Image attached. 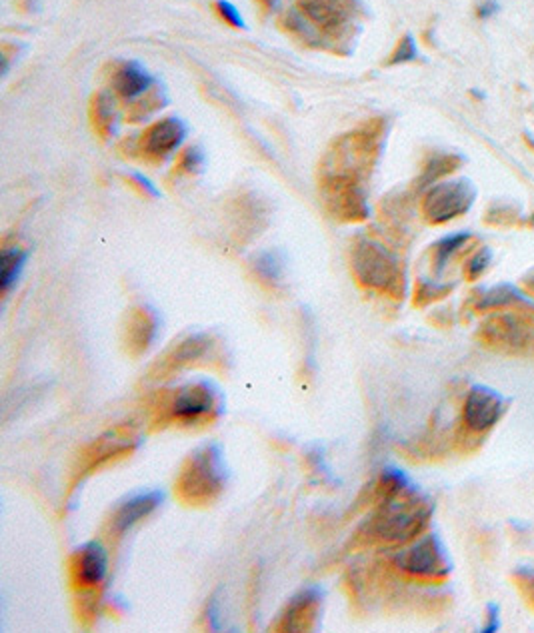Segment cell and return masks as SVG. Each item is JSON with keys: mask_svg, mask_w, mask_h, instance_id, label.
I'll list each match as a JSON object with an SVG mask.
<instances>
[{"mask_svg": "<svg viewBox=\"0 0 534 633\" xmlns=\"http://www.w3.org/2000/svg\"><path fill=\"white\" fill-rule=\"evenodd\" d=\"M90 124L103 141H108L116 133V113L113 98L105 95V92H100L90 102Z\"/></svg>", "mask_w": 534, "mask_h": 633, "instance_id": "cell-20", "label": "cell"}, {"mask_svg": "<svg viewBox=\"0 0 534 633\" xmlns=\"http://www.w3.org/2000/svg\"><path fill=\"white\" fill-rule=\"evenodd\" d=\"M216 613H218V605H216V600H213V601L208 603V610H207L208 621L213 623V628H218V618H216Z\"/></svg>", "mask_w": 534, "mask_h": 633, "instance_id": "cell-34", "label": "cell"}, {"mask_svg": "<svg viewBox=\"0 0 534 633\" xmlns=\"http://www.w3.org/2000/svg\"><path fill=\"white\" fill-rule=\"evenodd\" d=\"M496 11H499V5H496L494 0H489V3H484V5L481 6V16H483V18H489V16H493Z\"/></svg>", "mask_w": 534, "mask_h": 633, "instance_id": "cell-35", "label": "cell"}, {"mask_svg": "<svg viewBox=\"0 0 534 633\" xmlns=\"http://www.w3.org/2000/svg\"><path fill=\"white\" fill-rule=\"evenodd\" d=\"M161 504H162L161 491H143V493H136L133 498H126L115 508L113 516H110L106 534L113 539H118L121 536H124L128 529L134 528L138 521L149 518Z\"/></svg>", "mask_w": 534, "mask_h": 633, "instance_id": "cell-16", "label": "cell"}, {"mask_svg": "<svg viewBox=\"0 0 534 633\" xmlns=\"http://www.w3.org/2000/svg\"><path fill=\"white\" fill-rule=\"evenodd\" d=\"M226 486L223 454L216 445H202L182 462L174 482V493L189 508H208Z\"/></svg>", "mask_w": 534, "mask_h": 633, "instance_id": "cell-4", "label": "cell"}, {"mask_svg": "<svg viewBox=\"0 0 534 633\" xmlns=\"http://www.w3.org/2000/svg\"><path fill=\"white\" fill-rule=\"evenodd\" d=\"M131 179H133V182H134V184L138 186V188H141L144 194H151V197H159V192H156L154 184H152L149 179H144L143 174H133Z\"/></svg>", "mask_w": 534, "mask_h": 633, "instance_id": "cell-32", "label": "cell"}, {"mask_svg": "<svg viewBox=\"0 0 534 633\" xmlns=\"http://www.w3.org/2000/svg\"><path fill=\"white\" fill-rule=\"evenodd\" d=\"M216 11L230 26H235V29H243V26H244V21H243L241 13H238L236 6L230 5L228 0H216Z\"/></svg>", "mask_w": 534, "mask_h": 633, "instance_id": "cell-31", "label": "cell"}, {"mask_svg": "<svg viewBox=\"0 0 534 633\" xmlns=\"http://www.w3.org/2000/svg\"><path fill=\"white\" fill-rule=\"evenodd\" d=\"M504 414V398L494 390L474 386L463 406V427L466 434L481 436L491 432Z\"/></svg>", "mask_w": 534, "mask_h": 633, "instance_id": "cell-13", "label": "cell"}, {"mask_svg": "<svg viewBox=\"0 0 534 633\" xmlns=\"http://www.w3.org/2000/svg\"><path fill=\"white\" fill-rule=\"evenodd\" d=\"M254 274L261 278L264 284L276 286L284 278V258L276 250H264L253 258Z\"/></svg>", "mask_w": 534, "mask_h": 633, "instance_id": "cell-24", "label": "cell"}, {"mask_svg": "<svg viewBox=\"0 0 534 633\" xmlns=\"http://www.w3.org/2000/svg\"><path fill=\"white\" fill-rule=\"evenodd\" d=\"M184 136H187V128H184L182 120L170 116L146 128L134 148L144 161L162 162L182 144Z\"/></svg>", "mask_w": 534, "mask_h": 633, "instance_id": "cell-14", "label": "cell"}, {"mask_svg": "<svg viewBox=\"0 0 534 633\" xmlns=\"http://www.w3.org/2000/svg\"><path fill=\"white\" fill-rule=\"evenodd\" d=\"M471 238L473 234H468V232H456V234L438 240L435 248H432V266H435V272L443 274L450 260L471 242Z\"/></svg>", "mask_w": 534, "mask_h": 633, "instance_id": "cell-22", "label": "cell"}, {"mask_svg": "<svg viewBox=\"0 0 534 633\" xmlns=\"http://www.w3.org/2000/svg\"><path fill=\"white\" fill-rule=\"evenodd\" d=\"M392 565L402 575L427 582L445 580L453 570L447 549L437 536L419 537L412 544L402 546L400 552L392 555Z\"/></svg>", "mask_w": 534, "mask_h": 633, "instance_id": "cell-8", "label": "cell"}, {"mask_svg": "<svg viewBox=\"0 0 534 633\" xmlns=\"http://www.w3.org/2000/svg\"><path fill=\"white\" fill-rule=\"evenodd\" d=\"M26 264V252L18 246H5L0 252V288L3 294L11 292V288L16 284L23 268Z\"/></svg>", "mask_w": 534, "mask_h": 633, "instance_id": "cell-21", "label": "cell"}, {"mask_svg": "<svg viewBox=\"0 0 534 633\" xmlns=\"http://www.w3.org/2000/svg\"><path fill=\"white\" fill-rule=\"evenodd\" d=\"M220 414V394L208 381L184 384L159 396L152 408V420L159 426H205Z\"/></svg>", "mask_w": 534, "mask_h": 633, "instance_id": "cell-5", "label": "cell"}, {"mask_svg": "<svg viewBox=\"0 0 534 633\" xmlns=\"http://www.w3.org/2000/svg\"><path fill=\"white\" fill-rule=\"evenodd\" d=\"M481 338L489 348L522 353L534 350V324L519 314L494 316L483 324Z\"/></svg>", "mask_w": 534, "mask_h": 633, "instance_id": "cell-11", "label": "cell"}, {"mask_svg": "<svg viewBox=\"0 0 534 633\" xmlns=\"http://www.w3.org/2000/svg\"><path fill=\"white\" fill-rule=\"evenodd\" d=\"M448 292H450V286H437L432 282L420 280L417 292H414V302H417L419 306H425V304H430L435 300H440V298L447 296Z\"/></svg>", "mask_w": 534, "mask_h": 633, "instance_id": "cell-27", "label": "cell"}, {"mask_svg": "<svg viewBox=\"0 0 534 633\" xmlns=\"http://www.w3.org/2000/svg\"><path fill=\"white\" fill-rule=\"evenodd\" d=\"M514 582H517L529 603L534 605V567H519V570L514 572Z\"/></svg>", "mask_w": 534, "mask_h": 633, "instance_id": "cell-30", "label": "cell"}, {"mask_svg": "<svg viewBox=\"0 0 534 633\" xmlns=\"http://www.w3.org/2000/svg\"><path fill=\"white\" fill-rule=\"evenodd\" d=\"M356 13V0H294L284 26L307 42L338 44L353 34Z\"/></svg>", "mask_w": 534, "mask_h": 633, "instance_id": "cell-3", "label": "cell"}, {"mask_svg": "<svg viewBox=\"0 0 534 633\" xmlns=\"http://www.w3.org/2000/svg\"><path fill=\"white\" fill-rule=\"evenodd\" d=\"M456 169V158L455 156H435L432 161L427 164L425 172L419 179V186L420 188H425V186L437 182L438 179H443L448 172H453Z\"/></svg>", "mask_w": 534, "mask_h": 633, "instance_id": "cell-25", "label": "cell"}, {"mask_svg": "<svg viewBox=\"0 0 534 633\" xmlns=\"http://www.w3.org/2000/svg\"><path fill=\"white\" fill-rule=\"evenodd\" d=\"M205 166V152L200 146H189L179 158V170L184 174H198Z\"/></svg>", "mask_w": 534, "mask_h": 633, "instance_id": "cell-26", "label": "cell"}, {"mask_svg": "<svg viewBox=\"0 0 534 633\" xmlns=\"http://www.w3.org/2000/svg\"><path fill=\"white\" fill-rule=\"evenodd\" d=\"M233 226L236 242H248L266 226V208L254 194L236 200L233 210Z\"/></svg>", "mask_w": 534, "mask_h": 633, "instance_id": "cell-19", "label": "cell"}, {"mask_svg": "<svg viewBox=\"0 0 534 633\" xmlns=\"http://www.w3.org/2000/svg\"><path fill=\"white\" fill-rule=\"evenodd\" d=\"M374 508L354 536L361 546L402 547L419 539L430 524V500L397 468H386L373 490Z\"/></svg>", "mask_w": 534, "mask_h": 633, "instance_id": "cell-2", "label": "cell"}, {"mask_svg": "<svg viewBox=\"0 0 534 633\" xmlns=\"http://www.w3.org/2000/svg\"><path fill=\"white\" fill-rule=\"evenodd\" d=\"M152 82L151 74L138 62H121L113 70V77H110V85H113L116 95L131 102L143 98V95L151 90Z\"/></svg>", "mask_w": 534, "mask_h": 633, "instance_id": "cell-18", "label": "cell"}, {"mask_svg": "<svg viewBox=\"0 0 534 633\" xmlns=\"http://www.w3.org/2000/svg\"><path fill=\"white\" fill-rule=\"evenodd\" d=\"M530 304L529 298H524L517 288H512L509 284L494 286L491 290L481 292V298L476 300V310H491V308H504V306L512 304Z\"/></svg>", "mask_w": 534, "mask_h": 633, "instance_id": "cell-23", "label": "cell"}, {"mask_svg": "<svg viewBox=\"0 0 534 633\" xmlns=\"http://www.w3.org/2000/svg\"><path fill=\"white\" fill-rule=\"evenodd\" d=\"M261 3H262L264 6H272V5L276 3V0H261Z\"/></svg>", "mask_w": 534, "mask_h": 633, "instance_id": "cell-37", "label": "cell"}, {"mask_svg": "<svg viewBox=\"0 0 534 633\" xmlns=\"http://www.w3.org/2000/svg\"><path fill=\"white\" fill-rule=\"evenodd\" d=\"M138 444H141V432L134 424L115 426L105 434H100L97 440H92L78 452L69 490H75L90 473L105 468L110 462H118L131 455L138 448Z\"/></svg>", "mask_w": 534, "mask_h": 633, "instance_id": "cell-7", "label": "cell"}, {"mask_svg": "<svg viewBox=\"0 0 534 633\" xmlns=\"http://www.w3.org/2000/svg\"><path fill=\"white\" fill-rule=\"evenodd\" d=\"M322 595L318 590H300L284 605L279 619L274 621V631L302 633L317 626L320 616Z\"/></svg>", "mask_w": 534, "mask_h": 633, "instance_id": "cell-15", "label": "cell"}, {"mask_svg": "<svg viewBox=\"0 0 534 633\" xmlns=\"http://www.w3.org/2000/svg\"><path fill=\"white\" fill-rule=\"evenodd\" d=\"M108 552L100 542H88L78 547L69 560L70 583L78 592H97L108 575Z\"/></svg>", "mask_w": 534, "mask_h": 633, "instance_id": "cell-12", "label": "cell"}, {"mask_svg": "<svg viewBox=\"0 0 534 633\" xmlns=\"http://www.w3.org/2000/svg\"><path fill=\"white\" fill-rule=\"evenodd\" d=\"M476 188L471 180L458 179L435 184L425 194L422 200V214L430 225H445V222L463 216L474 204Z\"/></svg>", "mask_w": 534, "mask_h": 633, "instance_id": "cell-9", "label": "cell"}, {"mask_svg": "<svg viewBox=\"0 0 534 633\" xmlns=\"http://www.w3.org/2000/svg\"><path fill=\"white\" fill-rule=\"evenodd\" d=\"M501 628V613L496 605H489V628H484V631H496Z\"/></svg>", "mask_w": 534, "mask_h": 633, "instance_id": "cell-33", "label": "cell"}, {"mask_svg": "<svg viewBox=\"0 0 534 633\" xmlns=\"http://www.w3.org/2000/svg\"><path fill=\"white\" fill-rule=\"evenodd\" d=\"M382 120L348 130L330 144L318 169V190L327 212L338 222L356 225L368 218L364 182L381 154Z\"/></svg>", "mask_w": 534, "mask_h": 633, "instance_id": "cell-1", "label": "cell"}, {"mask_svg": "<svg viewBox=\"0 0 534 633\" xmlns=\"http://www.w3.org/2000/svg\"><path fill=\"white\" fill-rule=\"evenodd\" d=\"M215 342L208 334H192V336L182 338L174 344L162 356L154 362L149 372V380L152 381H164L172 376L180 374V372L189 370L192 366L200 364L202 360H207L213 353Z\"/></svg>", "mask_w": 534, "mask_h": 633, "instance_id": "cell-10", "label": "cell"}, {"mask_svg": "<svg viewBox=\"0 0 534 633\" xmlns=\"http://www.w3.org/2000/svg\"><path fill=\"white\" fill-rule=\"evenodd\" d=\"M419 57V49H417V42H414V39L410 34L404 36V39L399 42L397 49H394L392 52V57L389 60V64H402V62H410Z\"/></svg>", "mask_w": 534, "mask_h": 633, "instance_id": "cell-28", "label": "cell"}, {"mask_svg": "<svg viewBox=\"0 0 534 633\" xmlns=\"http://www.w3.org/2000/svg\"><path fill=\"white\" fill-rule=\"evenodd\" d=\"M527 284H529V290L534 292V276H529V278H527Z\"/></svg>", "mask_w": 534, "mask_h": 633, "instance_id": "cell-36", "label": "cell"}, {"mask_svg": "<svg viewBox=\"0 0 534 633\" xmlns=\"http://www.w3.org/2000/svg\"><path fill=\"white\" fill-rule=\"evenodd\" d=\"M353 274L366 290H374L391 298H402L407 288L404 268L397 254L368 236L358 238L351 252Z\"/></svg>", "mask_w": 534, "mask_h": 633, "instance_id": "cell-6", "label": "cell"}, {"mask_svg": "<svg viewBox=\"0 0 534 633\" xmlns=\"http://www.w3.org/2000/svg\"><path fill=\"white\" fill-rule=\"evenodd\" d=\"M159 334V318L151 308L138 306L126 316L124 324V346L133 356H141L143 352L152 346V342Z\"/></svg>", "mask_w": 534, "mask_h": 633, "instance_id": "cell-17", "label": "cell"}, {"mask_svg": "<svg viewBox=\"0 0 534 633\" xmlns=\"http://www.w3.org/2000/svg\"><path fill=\"white\" fill-rule=\"evenodd\" d=\"M493 260V252L489 248H481L476 254L471 256V260L466 262V276L471 278V280H476L478 276H481L486 268H489Z\"/></svg>", "mask_w": 534, "mask_h": 633, "instance_id": "cell-29", "label": "cell"}]
</instances>
